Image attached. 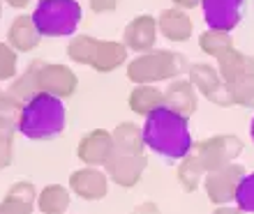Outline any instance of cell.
Masks as SVG:
<instances>
[{
  "mask_svg": "<svg viewBox=\"0 0 254 214\" xmlns=\"http://www.w3.org/2000/svg\"><path fill=\"white\" fill-rule=\"evenodd\" d=\"M146 147L167 161H183L194 150V138L190 134L188 118L178 115L169 106H160L143 122Z\"/></svg>",
  "mask_w": 254,
  "mask_h": 214,
  "instance_id": "1",
  "label": "cell"
},
{
  "mask_svg": "<svg viewBox=\"0 0 254 214\" xmlns=\"http://www.w3.org/2000/svg\"><path fill=\"white\" fill-rule=\"evenodd\" d=\"M16 125L19 134L26 136L28 141H51L61 136L67 127L65 101L47 92L35 94L33 99L23 104Z\"/></svg>",
  "mask_w": 254,
  "mask_h": 214,
  "instance_id": "2",
  "label": "cell"
},
{
  "mask_svg": "<svg viewBox=\"0 0 254 214\" xmlns=\"http://www.w3.org/2000/svg\"><path fill=\"white\" fill-rule=\"evenodd\" d=\"M190 72V62L183 53L176 51H148L136 55L127 65V79L136 86H150L157 81H174L181 79V74Z\"/></svg>",
  "mask_w": 254,
  "mask_h": 214,
  "instance_id": "3",
  "label": "cell"
},
{
  "mask_svg": "<svg viewBox=\"0 0 254 214\" xmlns=\"http://www.w3.org/2000/svg\"><path fill=\"white\" fill-rule=\"evenodd\" d=\"M30 16L42 37H67L76 33L83 9L76 0H40Z\"/></svg>",
  "mask_w": 254,
  "mask_h": 214,
  "instance_id": "4",
  "label": "cell"
},
{
  "mask_svg": "<svg viewBox=\"0 0 254 214\" xmlns=\"http://www.w3.org/2000/svg\"><path fill=\"white\" fill-rule=\"evenodd\" d=\"M241 152H243V141L234 134L210 136V138H206V141H201L194 145V154L201 159L206 173L220 171V168L234 164Z\"/></svg>",
  "mask_w": 254,
  "mask_h": 214,
  "instance_id": "5",
  "label": "cell"
},
{
  "mask_svg": "<svg viewBox=\"0 0 254 214\" xmlns=\"http://www.w3.org/2000/svg\"><path fill=\"white\" fill-rule=\"evenodd\" d=\"M188 74L192 86L208 101H213V104H217L222 108L234 106V97H231V90H229V83H224L217 67H210L208 62H194V65H190Z\"/></svg>",
  "mask_w": 254,
  "mask_h": 214,
  "instance_id": "6",
  "label": "cell"
},
{
  "mask_svg": "<svg viewBox=\"0 0 254 214\" xmlns=\"http://www.w3.org/2000/svg\"><path fill=\"white\" fill-rule=\"evenodd\" d=\"M248 175L245 166L241 164H229V166L220 168V171H210L203 177V189H206L208 201L213 205H227L236 198V189L241 184V180Z\"/></svg>",
  "mask_w": 254,
  "mask_h": 214,
  "instance_id": "7",
  "label": "cell"
},
{
  "mask_svg": "<svg viewBox=\"0 0 254 214\" xmlns=\"http://www.w3.org/2000/svg\"><path fill=\"white\" fill-rule=\"evenodd\" d=\"M148 168L146 154H121L114 152V157L104 164V173L109 175V180L118 184L123 189L136 187L143 177Z\"/></svg>",
  "mask_w": 254,
  "mask_h": 214,
  "instance_id": "8",
  "label": "cell"
},
{
  "mask_svg": "<svg viewBox=\"0 0 254 214\" xmlns=\"http://www.w3.org/2000/svg\"><path fill=\"white\" fill-rule=\"evenodd\" d=\"M201 9L210 30L231 33L243 19L245 0H203Z\"/></svg>",
  "mask_w": 254,
  "mask_h": 214,
  "instance_id": "9",
  "label": "cell"
},
{
  "mask_svg": "<svg viewBox=\"0 0 254 214\" xmlns=\"http://www.w3.org/2000/svg\"><path fill=\"white\" fill-rule=\"evenodd\" d=\"M37 86H40V92L54 94L58 99H67L76 92L79 79L72 72V67H65L58 62H51V65L44 62L40 69V76H37Z\"/></svg>",
  "mask_w": 254,
  "mask_h": 214,
  "instance_id": "10",
  "label": "cell"
},
{
  "mask_svg": "<svg viewBox=\"0 0 254 214\" xmlns=\"http://www.w3.org/2000/svg\"><path fill=\"white\" fill-rule=\"evenodd\" d=\"M116 152L114 136L107 129H93L88 131L76 145V157H79L86 166H104Z\"/></svg>",
  "mask_w": 254,
  "mask_h": 214,
  "instance_id": "11",
  "label": "cell"
},
{
  "mask_svg": "<svg viewBox=\"0 0 254 214\" xmlns=\"http://www.w3.org/2000/svg\"><path fill=\"white\" fill-rule=\"evenodd\" d=\"M157 19L150 16V14H139L134 16L129 23L125 26V33H123V44H125L129 51H136V53H148V51H155V42H157Z\"/></svg>",
  "mask_w": 254,
  "mask_h": 214,
  "instance_id": "12",
  "label": "cell"
},
{
  "mask_svg": "<svg viewBox=\"0 0 254 214\" xmlns=\"http://www.w3.org/2000/svg\"><path fill=\"white\" fill-rule=\"evenodd\" d=\"M69 191L83 201H102L109 191V175L95 166H83L69 175Z\"/></svg>",
  "mask_w": 254,
  "mask_h": 214,
  "instance_id": "13",
  "label": "cell"
},
{
  "mask_svg": "<svg viewBox=\"0 0 254 214\" xmlns=\"http://www.w3.org/2000/svg\"><path fill=\"white\" fill-rule=\"evenodd\" d=\"M164 106L176 111L183 118L196 113L199 108V97H196V87L192 86L190 79H174L164 90Z\"/></svg>",
  "mask_w": 254,
  "mask_h": 214,
  "instance_id": "14",
  "label": "cell"
},
{
  "mask_svg": "<svg viewBox=\"0 0 254 214\" xmlns=\"http://www.w3.org/2000/svg\"><path fill=\"white\" fill-rule=\"evenodd\" d=\"M157 28L169 42H188L194 33L192 19L183 12L181 7L162 9L160 16H157Z\"/></svg>",
  "mask_w": 254,
  "mask_h": 214,
  "instance_id": "15",
  "label": "cell"
},
{
  "mask_svg": "<svg viewBox=\"0 0 254 214\" xmlns=\"http://www.w3.org/2000/svg\"><path fill=\"white\" fill-rule=\"evenodd\" d=\"M40 40H42L40 30L35 28L33 16H28V14H19V16L12 21L9 30H7V44H9L14 51L28 53V51H33V48L40 46Z\"/></svg>",
  "mask_w": 254,
  "mask_h": 214,
  "instance_id": "16",
  "label": "cell"
},
{
  "mask_svg": "<svg viewBox=\"0 0 254 214\" xmlns=\"http://www.w3.org/2000/svg\"><path fill=\"white\" fill-rule=\"evenodd\" d=\"M217 72L224 79V83H236L243 79H254V58L248 53H241L238 48H231L217 60Z\"/></svg>",
  "mask_w": 254,
  "mask_h": 214,
  "instance_id": "17",
  "label": "cell"
},
{
  "mask_svg": "<svg viewBox=\"0 0 254 214\" xmlns=\"http://www.w3.org/2000/svg\"><path fill=\"white\" fill-rule=\"evenodd\" d=\"M114 136L116 152L121 154H143L146 150V141H143V129L134 122H118L111 131Z\"/></svg>",
  "mask_w": 254,
  "mask_h": 214,
  "instance_id": "18",
  "label": "cell"
},
{
  "mask_svg": "<svg viewBox=\"0 0 254 214\" xmlns=\"http://www.w3.org/2000/svg\"><path fill=\"white\" fill-rule=\"evenodd\" d=\"M127 51L129 48L123 42L100 40V46H97V53H95V60H93V69L102 74L114 72V69H118L127 60Z\"/></svg>",
  "mask_w": 254,
  "mask_h": 214,
  "instance_id": "19",
  "label": "cell"
},
{
  "mask_svg": "<svg viewBox=\"0 0 254 214\" xmlns=\"http://www.w3.org/2000/svg\"><path fill=\"white\" fill-rule=\"evenodd\" d=\"M160 106H164V92L155 86H136L129 92V108H132L136 115H148L157 111Z\"/></svg>",
  "mask_w": 254,
  "mask_h": 214,
  "instance_id": "20",
  "label": "cell"
},
{
  "mask_svg": "<svg viewBox=\"0 0 254 214\" xmlns=\"http://www.w3.org/2000/svg\"><path fill=\"white\" fill-rule=\"evenodd\" d=\"M69 203H72L69 189H65L63 184H49L37 196V210L42 214H65Z\"/></svg>",
  "mask_w": 254,
  "mask_h": 214,
  "instance_id": "21",
  "label": "cell"
},
{
  "mask_svg": "<svg viewBox=\"0 0 254 214\" xmlns=\"http://www.w3.org/2000/svg\"><path fill=\"white\" fill-rule=\"evenodd\" d=\"M44 62L42 60H33L28 65V69L21 76L14 79V83L9 86V92L21 101V104H26L28 99H33L35 94H40V86H37V76H40V69Z\"/></svg>",
  "mask_w": 254,
  "mask_h": 214,
  "instance_id": "22",
  "label": "cell"
},
{
  "mask_svg": "<svg viewBox=\"0 0 254 214\" xmlns=\"http://www.w3.org/2000/svg\"><path fill=\"white\" fill-rule=\"evenodd\" d=\"M206 177V168L201 164V159L196 154H188L185 159L178 164V184L183 187V191L188 194H194L199 184Z\"/></svg>",
  "mask_w": 254,
  "mask_h": 214,
  "instance_id": "23",
  "label": "cell"
},
{
  "mask_svg": "<svg viewBox=\"0 0 254 214\" xmlns=\"http://www.w3.org/2000/svg\"><path fill=\"white\" fill-rule=\"evenodd\" d=\"M199 48L208 58L220 60L222 55L234 48V37H231V33H222V30H210L208 28L206 33H201L199 37Z\"/></svg>",
  "mask_w": 254,
  "mask_h": 214,
  "instance_id": "24",
  "label": "cell"
},
{
  "mask_svg": "<svg viewBox=\"0 0 254 214\" xmlns=\"http://www.w3.org/2000/svg\"><path fill=\"white\" fill-rule=\"evenodd\" d=\"M97 46H100V40H95L90 35H76V37L69 42V46H67V55H69V60L79 62V65L93 67Z\"/></svg>",
  "mask_w": 254,
  "mask_h": 214,
  "instance_id": "25",
  "label": "cell"
},
{
  "mask_svg": "<svg viewBox=\"0 0 254 214\" xmlns=\"http://www.w3.org/2000/svg\"><path fill=\"white\" fill-rule=\"evenodd\" d=\"M229 90H231V97H234V106L254 108V79L229 83Z\"/></svg>",
  "mask_w": 254,
  "mask_h": 214,
  "instance_id": "26",
  "label": "cell"
},
{
  "mask_svg": "<svg viewBox=\"0 0 254 214\" xmlns=\"http://www.w3.org/2000/svg\"><path fill=\"white\" fill-rule=\"evenodd\" d=\"M236 208H241L243 212L254 214V173H248L241 180L238 189H236Z\"/></svg>",
  "mask_w": 254,
  "mask_h": 214,
  "instance_id": "27",
  "label": "cell"
},
{
  "mask_svg": "<svg viewBox=\"0 0 254 214\" xmlns=\"http://www.w3.org/2000/svg\"><path fill=\"white\" fill-rule=\"evenodd\" d=\"M37 189H35L33 182H16V184H12V187L7 189L5 198L7 201H16V203H26V205H37Z\"/></svg>",
  "mask_w": 254,
  "mask_h": 214,
  "instance_id": "28",
  "label": "cell"
},
{
  "mask_svg": "<svg viewBox=\"0 0 254 214\" xmlns=\"http://www.w3.org/2000/svg\"><path fill=\"white\" fill-rule=\"evenodd\" d=\"M16 51H14L7 42H0V81H9L16 76Z\"/></svg>",
  "mask_w": 254,
  "mask_h": 214,
  "instance_id": "29",
  "label": "cell"
},
{
  "mask_svg": "<svg viewBox=\"0 0 254 214\" xmlns=\"http://www.w3.org/2000/svg\"><path fill=\"white\" fill-rule=\"evenodd\" d=\"M21 108L23 104L9 90H0V118H19Z\"/></svg>",
  "mask_w": 254,
  "mask_h": 214,
  "instance_id": "30",
  "label": "cell"
},
{
  "mask_svg": "<svg viewBox=\"0 0 254 214\" xmlns=\"http://www.w3.org/2000/svg\"><path fill=\"white\" fill-rule=\"evenodd\" d=\"M0 214H33V205L26 203H16V201H2L0 203Z\"/></svg>",
  "mask_w": 254,
  "mask_h": 214,
  "instance_id": "31",
  "label": "cell"
},
{
  "mask_svg": "<svg viewBox=\"0 0 254 214\" xmlns=\"http://www.w3.org/2000/svg\"><path fill=\"white\" fill-rule=\"evenodd\" d=\"M14 154V138H0V171L12 164Z\"/></svg>",
  "mask_w": 254,
  "mask_h": 214,
  "instance_id": "32",
  "label": "cell"
},
{
  "mask_svg": "<svg viewBox=\"0 0 254 214\" xmlns=\"http://www.w3.org/2000/svg\"><path fill=\"white\" fill-rule=\"evenodd\" d=\"M88 5L97 14H109L118 7V0H88Z\"/></svg>",
  "mask_w": 254,
  "mask_h": 214,
  "instance_id": "33",
  "label": "cell"
},
{
  "mask_svg": "<svg viewBox=\"0 0 254 214\" xmlns=\"http://www.w3.org/2000/svg\"><path fill=\"white\" fill-rule=\"evenodd\" d=\"M129 214H160V205L153 203V201H143V203H139Z\"/></svg>",
  "mask_w": 254,
  "mask_h": 214,
  "instance_id": "34",
  "label": "cell"
},
{
  "mask_svg": "<svg viewBox=\"0 0 254 214\" xmlns=\"http://www.w3.org/2000/svg\"><path fill=\"white\" fill-rule=\"evenodd\" d=\"M213 214H248V212H243L241 208H231V205H217L213 210Z\"/></svg>",
  "mask_w": 254,
  "mask_h": 214,
  "instance_id": "35",
  "label": "cell"
},
{
  "mask_svg": "<svg viewBox=\"0 0 254 214\" xmlns=\"http://www.w3.org/2000/svg\"><path fill=\"white\" fill-rule=\"evenodd\" d=\"M176 7H181V9H194V7H199L203 0H171Z\"/></svg>",
  "mask_w": 254,
  "mask_h": 214,
  "instance_id": "36",
  "label": "cell"
},
{
  "mask_svg": "<svg viewBox=\"0 0 254 214\" xmlns=\"http://www.w3.org/2000/svg\"><path fill=\"white\" fill-rule=\"evenodd\" d=\"M9 7H16V9H23V7H28V2L30 0H5Z\"/></svg>",
  "mask_w": 254,
  "mask_h": 214,
  "instance_id": "37",
  "label": "cell"
},
{
  "mask_svg": "<svg viewBox=\"0 0 254 214\" xmlns=\"http://www.w3.org/2000/svg\"><path fill=\"white\" fill-rule=\"evenodd\" d=\"M250 138H252V143H254V118H252V122H250Z\"/></svg>",
  "mask_w": 254,
  "mask_h": 214,
  "instance_id": "38",
  "label": "cell"
},
{
  "mask_svg": "<svg viewBox=\"0 0 254 214\" xmlns=\"http://www.w3.org/2000/svg\"><path fill=\"white\" fill-rule=\"evenodd\" d=\"M0 16H2V2H0Z\"/></svg>",
  "mask_w": 254,
  "mask_h": 214,
  "instance_id": "39",
  "label": "cell"
}]
</instances>
